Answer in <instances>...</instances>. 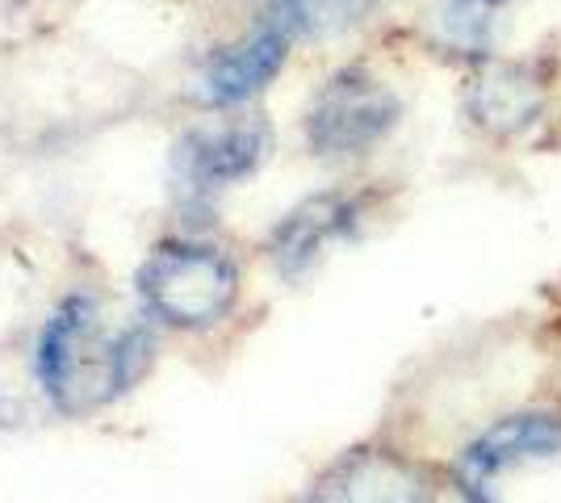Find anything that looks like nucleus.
Segmentation results:
<instances>
[{"mask_svg": "<svg viewBox=\"0 0 561 503\" xmlns=\"http://www.w3.org/2000/svg\"><path fill=\"white\" fill-rule=\"evenodd\" d=\"M289 43H294V34L277 18L260 22L252 34H243L239 43L210 55V64L202 68V101L214 110H231V105H243L256 93H264L285 68Z\"/></svg>", "mask_w": 561, "mask_h": 503, "instance_id": "obj_8", "label": "nucleus"}, {"mask_svg": "<svg viewBox=\"0 0 561 503\" xmlns=\"http://www.w3.org/2000/svg\"><path fill=\"white\" fill-rule=\"evenodd\" d=\"M507 0H448L445 22L453 25V34L461 38H482V25L491 13H499Z\"/></svg>", "mask_w": 561, "mask_h": 503, "instance_id": "obj_11", "label": "nucleus"}, {"mask_svg": "<svg viewBox=\"0 0 561 503\" xmlns=\"http://www.w3.org/2000/svg\"><path fill=\"white\" fill-rule=\"evenodd\" d=\"M545 76L519 59H482V68L469 76L466 110L486 135L512 139L537 126L545 114Z\"/></svg>", "mask_w": 561, "mask_h": 503, "instance_id": "obj_9", "label": "nucleus"}, {"mask_svg": "<svg viewBox=\"0 0 561 503\" xmlns=\"http://www.w3.org/2000/svg\"><path fill=\"white\" fill-rule=\"evenodd\" d=\"M561 454V415L553 411H515L473 436L453 461V482L466 503H499V482L512 470L553 461Z\"/></svg>", "mask_w": 561, "mask_h": 503, "instance_id": "obj_4", "label": "nucleus"}, {"mask_svg": "<svg viewBox=\"0 0 561 503\" xmlns=\"http://www.w3.org/2000/svg\"><path fill=\"white\" fill-rule=\"evenodd\" d=\"M273 151V130L264 118H231L218 126L188 130L176 144V176L193 193H214L239 185L256 172Z\"/></svg>", "mask_w": 561, "mask_h": 503, "instance_id": "obj_5", "label": "nucleus"}, {"mask_svg": "<svg viewBox=\"0 0 561 503\" xmlns=\"http://www.w3.org/2000/svg\"><path fill=\"white\" fill-rule=\"evenodd\" d=\"M302 503H432V482L411 457L369 445L323 470Z\"/></svg>", "mask_w": 561, "mask_h": 503, "instance_id": "obj_6", "label": "nucleus"}, {"mask_svg": "<svg viewBox=\"0 0 561 503\" xmlns=\"http://www.w3.org/2000/svg\"><path fill=\"white\" fill-rule=\"evenodd\" d=\"M139 298L160 323L206 332L239 302V264L214 243L168 240L139 264Z\"/></svg>", "mask_w": 561, "mask_h": 503, "instance_id": "obj_2", "label": "nucleus"}, {"mask_svg": "<svg viewBox=\"0 0 561 503\" xmlns=\"http://www.w3.org/2000/svg\"><path fill=\"white\" fill-rule=\"evenodd\" d=\"M360 227V197L352 193H314L298 202L268 236V261L285 282L306 277L335 243H348Z\"/></svg>", "mask_w": 561, "mask_h": 503, "instance_id": "obj_7", "label": "nucleus"}, {"mask_svg": "<svg viewBox=\"0 0 561 503\" xmlns=\"http://www.w3.org/2000/svg\"><path fill=\"white\" fill-rule=\"evenodd\" d=\"M402 118L398 93L369 68H340L323 80L306 110V144L323 160L365 156L390 139Z\"/></svg>", "mask_w": 561, "mask_h": 503, "instance_id": "obj_3", "label": "nucleus"}, {"mask_svg": "<svg viewBox=\"0 0 561 503\" xmlns=\"http://www.w3.org/2000/svg\"><path fill=\"white\" fill-rule=\"evenodd\" d=\"M156 335L147 323L114 328L93 294L64 298L38 332V386L55 411L93 415L151 369Z\"/></svg>", "mask_w": 561, "mask_h": 503, "instance_id": "obj_1", "label": "nucleus"}, {"mask_svg": "<svg viewBox=\"0 0 561 503\" xmlns=\"http://www.w3.org/2000/svg\"><path fill=\"white\" fill-rule=\"evenodd\" d=\"M294 38H335L374 13L377 0H264Z\"/></svg>", "mask_w": 561, "mask_h": 503, "instance_id": "obj_10", "label": "nucleus"}]
</instances>
